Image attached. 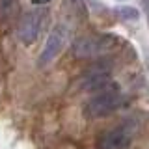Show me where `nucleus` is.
I'll use <instances>...</instances> for the list:
<instances>
[{
	"label": "nucleus",
	"mask_w": 149,
	"mask_h": 149,
	"mask_svg": "<svg viewBox=\"0 0 149 149\" xmlns=\"http://www.w3.org/2000/svg\"><path fill=\"white\" fill-rule=\"evenodd\" d=\"M123 102H125L123 93L116 90V86H112L88 102L86 116L88 118H104V116H108L112 112H116L118 108H121Z\"/></svg>",
	"instance_id": "1"
},
{
	"label": "nucleus",
	"mask_w": 149,
	"mask_h": 149,
	"mask_svg": "<svg viewBox=\"0 0 149 149\" xmlns=\"http://www.w3.org/2000/svg\"><path fill=\"white\" fill-rule=\"evenodd\" d=\"M45 24H47V9H43V8H37L34 11L22 15L21 21H19V26H17L19 39L24 45L36 43L39 34L43 32Z\"/></svg>",
	"instance_id": "2"
},
{
	"label": "nucleus",
	"mask_w": 149,
	"mask_h": 149,
	"mask_svg": "<svg viewBox=\"0 0 149 149\" xmlns=\"http://www.w3.org/2000/svg\"><path fill=\"white\" fill-rule=\"evenodd\" d=\"M114 39L108 36H82L73 43V54L78 58H91V56L104 54L110 50Z\"/></svg>",
	"instance_id": "3"
},
{
	"label": "nucleus",
	"mask_w": 149,
	"mask_h": 149,
	"mask_svg": "<svg viewBox=\"0 0 149 149\" xmlns=\"http://www.w3.org/2000/svg\"><path fill=\"white\" fill-rule=\"evenodd\" d=\"M134 138V127L129 123L104 132L99 138V149H127Z\"/></svg>",
	"instance_id": "4"
},
{
	"label": "nucleus",
	"mask_w": 149,
	"mask_h": 149,
	"mask_svg": "<svg viewBox=\"0 0 149 149\" xmlns=\"http://www.w3.org/2000/svg\"><path fill=\"white\" fill-rule=\"evenodd\" d=\"M67 37H69V30L65 26H62V24L54 26V30L49 34V37H47L45 49H43V52L39 56V65H47V63L52 62L56 56L63 50L65 43H67Z\"/></svg>",
	"instance_id": "5"
},
{
	"label": "nucleus",
	"mask_w": 149,
	"mask_h": 149,
	"mask_svg": "<svg viewBox=\"0 0 149 149\" xmlns=\"http://www.w3.org/2000/svg\"><path fill=\"white\" fill-rule=\"evenodd\" d=\"M19 13V2L17 0H0V22L11 24L17 19Z\"/></svg>",
	"instance_id": "6"
},
{
	"label": "nucleus",
	"mask_w": 149,
	"mask_h": 149,
	"mask_svg": "<svg viewBox=\"0 0 149 149\" xmlns=\"http://www.w3.org/2000/svg\"><path fill=\"white\" fill-rule=\"evenodd\" d=\"M118 13H125V19H138V11L136 9H132V8H121L118 9Z\"/></svg>",
	"instance_id": "7"
},
{
	"label": "nucleus",
	"mask_w": 149,
	"mask_h": 149,
	"mask_svg": "<svg viewBox=\"0 0 149 149\" xmlns=\"http://www.w3.org/2000/svg\"><path fill=\"white\" fill-rule=\"evenodd\" d=\"M36 4H45V2H50V0H34Z\"/></svg>",
	"instance_id": "8"
}]
</instances>
